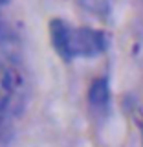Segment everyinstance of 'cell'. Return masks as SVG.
<instances>
[{
  "label": "cell",
  "mask_w": 143,
  "mask_h": 147,
  "mask_svg": "<svg viewBox=\"0 0 143 147\" xmlns=\"http://www.w3.org/2000/svg\"><path fill=\"white\" fill-rule=\"evenodd\" d=\"M50 35L55 50L66 61L75 57H94L107 48V37L92 28H75L64 20L50 24Z\"/></svg>",
  "instance_id": "obj_1"
},
{
  "label": "cell",
  "mask_w": 143,
  "mask_h": 147,
  "mask_svg": "<svg viewBox=\"0 0 143 147\" xmlns=\"http://www.w3.org/2000/svg\"><path fill=\"white\" fill-rule=\"evenodd\" d=\"M18 90H20V79L17 72L0 59V119L13 107Z\"/></svg>",
  "instance_id": "obj_2"
},
{
  "label": "cell",
  "mask_w": 143,
  "mask_h": 147,
  "mask_svg": "<svg viewBox=\"0 0 143 147\" xmlns=\"http://www.w3.org/2000/svg\"><path fill=\"white\" fill-rule=\"evenodd\" d=\"M108 101V83L107 79H97L90 86V103L95 107H105Z\"/></svg>",
  "instance_id": "obj_3"
},
{
  "label": "cell",
  "mask_w": 143,
  "mask_h": 147,
  "mask_svg": "<svg viewBox=\"0 0 143 147\" xmlns=\"http://www.w3.org/2000/svg\"><path fill=\"white\" fill-rule=\"evenodd\" d=\"M0 2H7V0H0Z\"/></svg>",
  "instance_id": "obj_4"
}]
</instances>
